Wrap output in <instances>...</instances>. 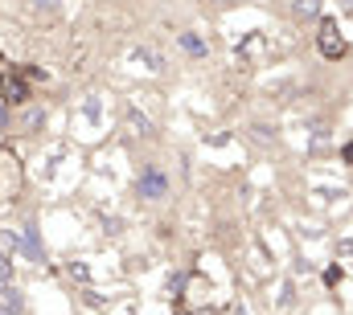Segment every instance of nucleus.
<instances>
[{
  "instance_id": "obj_4",
  "label": "nucleus",
  "mask_w": 353,
  "mask_h": 315,
  "mask_svg": "<svg viewBox=\"0 0 353 315\" xmlns=\"http://www.w3.org/2000/svg\"><path fill=\"white\" fill-rule=\"evenodd\" d=\"M181 50H185V54H193V58H201V54H205V41H201V37H193V33H181Z\"/></svg>"
},
{
  "instance_id": "obj_2",
  "label": "nucleus",
  "mask_w": 353,
  "mask_h": 315,
  "mask_svg": "<svg viewBox=\"0 0 353 315\" xmlns=\"http://www.w3.org/2000/svg\"><path fill=\"white\" fill-rule=\"evenodd\" d=\"M321 54H325V58H341V54H345V41L337 37V25H333V21L321 25Z\"/></svg>"
},
{
  "instance_id": "obj_8",
  "label": "nucleus",
  "mask_w": 353,
  "mask_h": 315,
  "mask_svg": "<svg viewBox=\"0 0 353 315\" xmlns=\"http://www.w3.org/2000/svg\"><path fill=\"white\" fill-rule=\"evenodd\" d=\"M0 119H4V107H0Z\"/></svg>"
},
{
  "instance_id": "obj_3",
  "label": "nucleus",
  "mask_w": 353,
  "mask_h": 315,
  "mask_svg": "<svg viewBox=\"0 0 353 315\" xmlns=\"http://www.w3.org/2000/svg\"><path fill=\"white\" fill-rule=\"evenodd\" d=\"M25 98H29L25 82L21 78H4V102H25Z\"/></svg>"
},
{
  "instance_id": "obj_6",
  "label": "nucleus",
  "mask_w": 353,
  "mask_h": 315,
  "mask_svg": "<svg viewBox=\"0 0 353 315\" xmlns=\"http://www.w3.org/2000/svg\"><path fill=\"white\" fill-rule=\"evenodd\" d=\"M4 291H8V279H4V274H0V295H4Z\"/></svg>"
},
{
  "instance_id": "obj_5",
  "label": "nucleus",
  "mask_w": 353,
  "mask_h": 315,
  "mask_svg": "<svg viewBox=\"0 0 353 315\" xmlns=\"http://www.w3.org/2000/svg\"><path fill=\"white\" fill-rule=\"evenodd\" d=\"M321 12V0H296V17H316Z\"/></svg>"
},
{
  "instance_id": "obj_7",
  "label": "nucleus",
  "mask_w": 353,
  "mask_h": 315,
  "mask_svg": "<svg viewBox=\"0 0 353 315\" xmlns=\"http://www.w3.org/2000/svg\"><path fill=\"white\" fill-rule=\"evenodd\" d=\"M0 315H17V307H0Z\"/></svg>"
},
{
  "instance_id": "obj_1",
  "label": "nucleus",
  "mask_w": 353,
  "mask_h": 315,
  "mask_svg": "<svg viewBox=\"0 0 353 315\" xmlns=\"http://www.w3.org/2000/svg\"><path fill=\"white\" fill-rule=\"evenodd\" d=\"M169 193V180L157 172V168H148L144 176H140V197H148V201H161Z\"/></svg>"
}]
</instances>
